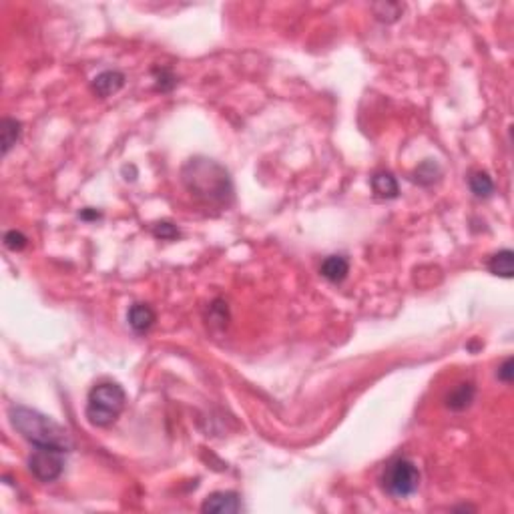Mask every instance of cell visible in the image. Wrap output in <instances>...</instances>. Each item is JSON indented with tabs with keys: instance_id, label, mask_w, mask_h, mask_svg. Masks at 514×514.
Instances as JSON below:
<instances>
[{
	"instance_id": "6da1fadb",
	"label": "cell",
	"mask_w": 514,
	"mask_h": 514,
	"mask_svg": "<svg viewBox=\"0 0 514 514\" xmlns=\"http://www.w3.org/2000/svg\"><path fill=\"white\" fill-rule=\"evenodd\" d=\"M185 189L211 207H227L233 201V181L227 169L218 161L207 157H193L181 169Z\"/></svg>"
},
{
	"instance_id": "7a4b0ae2",
	"label": "cell",
	"mask_w": 514,
	"mask_h": 514,
	"mask_svg": "<svg viewBox=\"0 0 514 514\" xmlns=\"http://www.w3.org/2000/svg\"><path fill=\"white\" fill-rule=\"evenodd\" d=\"M9 418L12 428L35 448H57L63 452L73 450L69 432L50 416H45L26 406H12L9 410Z\"/></svg>"
},
{
	"instance_id": "3957f363",
	"label": "cell",
	"mask_w": 514,
	"mask_h": 514,
	"mask_svg": "<svg viewBox=\"0 0 514 514\" xmlns=\"http://www.w3.org/2000/svg\"><path fill=\"white\" fill-rule=\"evenodd\" d=\"M125 406V390L121 388L119 384H114V382H103V384H97L89 392L85 414H87V420L92 426L107 428V426L117 422V418L123 414Z\"/></svg>"
},
{
	"instance_id": "277c9868",
	"label": "cell",
	"mask_w": 514,
	"mask_h": 514,
	"mask_svg": "<svg viewBox=\"0 0 514 514\" xmlns=\"http://www.w3.org/2000/svg\"><path fill=\"white\" fill-rule=\"evenodd\" d=\"M382 486L394 498H408L420 486V470L408 458H394L382 474Z\"/></svg>"
},
{
	"instance_id": "5b68a950",
	"label": "cell",
	"mask_w": 514,
	"mask_h": 514,
	"mask_svg": "<svg viewBox=\"0 0 514 514\" xmlns=\"http://www.w3.org/2000/svg\"><path fill=\"white\" fill-rule=\"evenodd\" d=\"M65 454L57 448H35L28 456V470L41 482H55L65 470Z\"/></svg>"
},
{
	"instance_id": "8992f818",
	"label": "cell",
	"mask_w": 514,
	"mask_h": 514,
	"mask_svg": "<svg viewBox=\"0 0 514 514\" xmlns=\"http://www.w3.org/2000/svg\"><path fill=\"white\" fill-rule=\"evenodd\" d=\"M201 510L209 514H235L241 510V498L237 492L231 491H221L209 494L203 504H201Z\"/></svg>"
},
{
	"instance_id": "52a82bcc",
	"label": "cell",
	"mask_w": 514,
	"mask_h": 514,
	"mask_svg": "<svg viewBox=\"0 0 514 514\" xmlns=\"http://www.w3.org/2000/svg\"><path fill=\"white\" fill-rule=\"evenodd\" d=\"M125 87V75L121 70H103L92 79V91L101 99H107Z\"/></svg>"
},
{
	"instance_id": "ba28073f",
	"label": "cell",
	"mask_w": 514,
	"mask_h": 514,
	"mask_svg": "<svg viewBox=\"0 0 514 514\" xmlns=\"http://www.w3.org/2000/svg\"><path fill=\"white\" fill-rule=\"evenodd\" d=\"M127 320H129V326L137 331V333H147V331L153 328L157 316H155V309L147 306V304H133V306L129 308Z\"/></svg>"
},
{
	"instance_id": "9c48e42d",
	"label": "cell",
	"mask_w": 514,
	"mask_h": 514,
	"mask_svg": "<svg viewBox=\"0 0 514 514\" xmlns=\"http://www.w3.org/2000/svg\"><path fill=\"white\" fill-rule=\"evenodd\" d=\"M320 274L331 284H340L350 274V262L343 255H330L321 263Z\"/></svg>"
},
{
	"instance_id": "30bf717a",
	"label": "cell",
	"mask_w": 514,
	"mask_h": 514,
	"mask_svg": "<svg viewBox=\"0 0 514 514\" xmlns=\"http://www.w3.org/2000/svg\"><path fill=\"white\" fill-rule=\"evenodd\" d=\"M370 183H372V191H374L378 199H396L398 193H400L398 181H396V177L392 173H374Z\"/></svg>"
},
{
	"instance_id": "8fae6325",
	"label": "cell",
	"mask_w": 514,
	"mask_h": 514,
	"mask_svg": "<svg viewBox=\"0 0 514 514\" xmlns=\"http://www.w3.org/2000/svg\"><path fill=\"white\" fill-rule=\"evenodd\" d=\"M474 396H476L474 384H470V382L458 384L456 388L446 396V406L454 412L466 410V408H470V404L474 402Z\"/></svg>"
},
{
	"instance_id": "7c38bea8",
	"label": "cell",
	"mask_w": 514,
	"mask_h": 514,
	"mask_svg": "<svg viewBox=\"0 0 514 514\" xmlns=\"http://www.w3.org/2000/svg\"><path fill=\"white\" fill-rule=\"evenodd\" d=\"M488 269H491V274L498 275V277L510 279L514 275L513 250H500L498 253H494L491 259H488Z\"/></svg>"
},
{
	"instance_id": "4fadbf2b",
	"label": "cell",
	"mask_w": 514,
	"mask_h": 514,
	"mask_svg": "<svg viewBox=\"0 0 514 514\" xmlns=\"http://www.w3.org/2000/svg\"><path fill=\"white\" fill-rule=\"evenodd\" d=\"M23 133V125L16 119H2L0 123V139H2V155H9L11 149L18 143Z\"/></svg>"
},
{
	"instance_id": "5bb4252c",
	"label": "cell",
	"mask_w": 514,
	"mask_h": 514,
	"mask_svg": "<svg viewBox=\"0 0 514 514\" xmlns=\"http://www.w3.org/2000/svg\"><path fill=\"white\" fill-rule=\"evenodd\" d=\"M469 185H470V191L476 195L478 199H486V197H491L494 193V181H492V177L488 173H472L469 179Z\"/></svg>"
},
{
	"instance_id": "9a60e30c",
	"label": "cell",
	"mask_w": 514,
	"mask_h": 514,
	"mask_svg": "<svg viewBox=\"0 0 514 514\" xmlns=\"http://www.w3.org/2000/svg\"><path fill=\"white\" fill-rule=\"evenodd\" d=\"M440 165L432 159H426L422 165H418L416 167V171L412 175V181L414 183H420V185H432L440 177Z\"/></svg>"
},
{
	"instance_id": "2e32d148",
	"label": "cell",
	"mask_w": 514,
	"mask_h": 514,
	"mask_svg": "<svg viewBox=\"0 0 514 514\" xmlns=\"http://www.w3.org/2000/svg\"><path fill=\"white\" fill-rule=\"evenodd\" d=\"M374 14H376L378 21L382 23H394L398 21L404 12V4H398V2H380V4H374Z\"/></svg>"
},
{
	"instance_id": "e0dca14e",
	"label": "cell",
	"mask_w": 514,
	"mask_h": 514,
	"mask_svg": "<svg viewBox=\"0 0 514 514\" xmlns=\"http://www.w3.org/2000/svg\"><path fill=\"white\" fill-rule=\"evenodd\" d=\"M26 235H24L23 231H16V229H11V231H6L4 233V245L11 250V252H21L26 247Z\"/></svg>"
},
{
	"instance_id": "ac0fdd59",
	"label": "cell",
	"mask_w": 514,
	"mask_h": 514,
	"mask_svg": "<svg viewBox=\"0 0 514 514\" xmlns=\"http://www.w3.org/2000/svg\"><path fill=\"white\" fill-rule=\"evenodd\" d=\"M153 235L157 240H177L179 237V229L175 227L173 223H169V221H161V223L153 225Z\"/></svg>"
},
{
	"instance_id": "d6986e66",
	"label": "cell",
	"mask_w": 514,
	"mask_h": 514,
	"mask_svg": "<svg viewBox=\"0 0 514 514\" xmlns=\"http://www.w3.org/2000/svg\"><path fill=\"white\" fill-rule=\"evenodd\" d=\"M211 314H209V321L211 323H219L221 328L223 326H227V320H229V314H227V304H223V301H215L211 309H209Z\"/></svg>"
},
{
	"instance_id": "ffe728a7",
	"label": "cell",
	"mask_w": 514,
	"mask_h": 514,
	"mask_svg": "<svg viewBox=\"0 0 514 514\" xmlns=\"http://www.w3.org/2000/svg\"><path fill=\"white\" fill-rule=\"evenodd\" d=\"M155 73H157V87H159L161 91H171L173 87H175V82H177V79L173 77L171 70L161 69L155 70Z\"/></svg>"
},
{
	"instance_id": "44dd1931",
	"label": "cell",
	"mask_w": 514,
	"mask_h": 514,
	"mask_svg": "<svg viewBox=\"0 0 514 514\" xmlns=\"http://www.w3.org/2000/svg\"><path fill=\"white\" fill-rule=\"evenodd\" d=\"M496 376H498V380L504 382V384H510V382H513V378H514V360L513 358H506L503 364L498 366Z\"/></svg>"
},
{
	"instance_id": "7402d4cb",
	"label": "cell",
	"mask_w": 514,
	"mask_h": 514,
	"mask_svg": "<svg viewBox=\"0 0 514 514\" xmlns=\"http://www.w3.org/2000/svg\"><path fill=\"white\" fill-rule=\"evenodd\" d=\"M79 218L85 219V221H97V219H101V211L87 207V209H82V211H80Z\"/></svg>"
}]
</instances>
